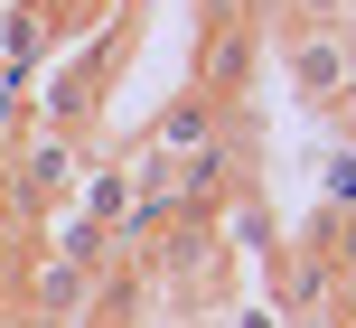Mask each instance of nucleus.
I'll return each instance as SVG.
<instances>
[{
	"label": "nucleus",
	"mask_w": 356,
	"mask_h": 328,
	"mask_svg": "<svg viewBox=\"0 0 356 328\" xmlns=\"http://www.w3.org/2000/svg\"><path fill=\"white\" fill-rule=\"evenodd\" d=\"M216 150V94H178L150 122V160H207Z\"/></svg>",
	"instance_id": "obj_1"
},
{
	"label": "nucleus",
	"mask_w": 356,
	"mask_h": 328,
	"mask_svg": "<svg viewBox=\"0 0 356 328\" xmlns=\"http://www.w3.org/2000/svg\"><path fill=\"white\" fill-rule=\"evenodd\" d=\"M291 75H300L309 104H338V94H347V38H338V28L300 38V47H291Z\"/></svg>",
	"instance_id": "obj_2"
},
{
	"label": "nucleus",
	"mask_w": 356,
	"mask_h": 328,
	"mask_svg": "<svg viewBox=\"0 0 356 328\" xmlns=\"http://www.w3.org/2000/svg\"><path fill=\"white\" fill-rule=\"evenodd\" d=\"M66 188H75V150L56 141V131H38V141H29V160H19V206L66 197Z\"/></svg>",
	"instance_id": "obj_3"
},
{
	"label": "nucleus",
	"mask_w": 356,
	"mask_h": 328,
	"mask_svg": "<svg viewBox=\"0 0 356 328\" xmlns=\"http://www.w3.org/2000/svg\"><path fill=\"white\" fill-rule=\"evenodd\" d=\"M253 66V38H244V19H216V38H207V75H197V94H225L234 75Z\"/></svg>",
	"instance_id": "obj_4"
},
{
	"label": "nucleus",
	"mask_w": 356,
	"mask_h": 328,
	"mask_svg": "<svg viewBox=\"0 0 356 328\" xmlns=\"http://www.w3.org/2000/svg\"><path fill=\"white\" fill-rule=\"evenodd\" d=\"M328 235H338V263L356 272V216H338V225H328Z\"/></svg>",
	"instance_id": "obj_5"
},
{
	"label": "nucleus",
	"mask_w": 356,
	"mask_h": 328,
	"mask_svg": "<svg viewBox=\"0 0 356 328\" xmlns=\"http://www.w3.org/2000/svg\"><path fill=\"white\" fill-rule=\"evenodd\" d=\"M19 254V206H0V263Z\"/></svg>",
	"instance_id": "obj_6"
},
{
	"label": "nucleus",
	"mask_w": 356,
	"mask_h": 328,
	"mask_svg": "<svg viewBox=\"0 0 356 328\" xmlns=\"http://www.w3.org/2000/svg\"><path fill=\"white\" fill-rule=\"evenodd\" d=\"M234 328H272V310H244V319H234Z\"/></svg>",
	"instance_id": "obj_7"
},
{
	"label": "nucleus",
	"mask_w": 356,
	"mask_h": 328,
	"mask_svg": "<svg viewBox=\"0 0 356 328\" xmlns=\"http://www.w3.org/2000/svg\"><path fill=\"white\" fill-rule=\"evenodd\" d=\"M338 291H347V310H356V272H347V281H338Z\"/></svg>",
	"instance_id": "obj_8"
},
{
	"label": "nucleus",
	"mask_w": 356,
	"mask_h": 328,
	"mask_svg": "<svg viewBox=\"0 0 356 328\" xmlns=\"http://www.w3.org/2000/svg\"><path fill=\"white\" fill-rule=\"evenodd\" d=\"M19 328H56V319H19Z\"/></svg>",
	"instance_id": "obj_9"
}]
</instances>
